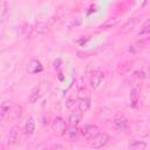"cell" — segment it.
<instances>
[{
  "mask_svg": "<svg viewBox=\"0 0 150 150\" xmlns=\"http://www.w3.org/2000/svg\"><path fill=\"white\" fill-rule=\"evenodd\" d=\"M27 71L29 74H35V73H40L42 71V64L40 61L38 60H32L28 66H27Z\"/></svg>",
  "mask_w": 150,
  "mask_h": 150,
  "instance_id": "52a82bcc",
  "label": "cell"
},
{
  "mask_svg": "<svg viewBox=\"0 0 150 150\" xmlns=\"http://www.w3.org/2000/svg\"><path fill=\"white\" fill-rule=\"evenodd\" d=\"M77 105L81 112H86L90 107V94L86 88H80L79 90V101Z\"/></svg>",
  "mask_w": 150,
  "mask_h": 150,
  "instance_id": "6da1fadb",
  "label": "cell"
},
{
  "mask_svg": "<svg viewBox=\"0 0 150 150\" xmlns=\"http://www.w3.org/2000/svg\"><path fill=\"white\" fill-rule=\"evenodd\" d=\"M74 103H75V102H73L71 98H69V100L67 101V107L70 108V109H73V108H74Z\"/></svg>",
  "mask_w": 150,
  "mask_h": 150,
  "instance_id": "7402d4cb",
  "label": "cell"
},
{
  "mask_svg": "<svg viewBox=\"0 0 150 150\" xmlns=\"http://www.w3.org/2000/svg\"><path fill=\"white\" fill-rule=\"evenodd\" d=\"M139 35H144V34H150V20H148L143 26H142V29L139 30L138 33Z\"/></svg>",
  "mask_w": 150,
  "mask_h": 150,
  "instance_id": "ffe728a7",
  "label": "cell"
},
{
  "mask_svg": "<svg viewBox=\"0 0 150 150\" xmlns=\"http://www.w3.org/2000/svg\"><path fill=\"white\" fill-rule=\"evenodd\" d=\"M9 112V102L8 101H4L0 105V120L4 121L6 115Z\"/></svg>",
  "mask_w": 150,
  "mask_h": 150,
  "instance_id": "5bb4252c",
  "label": "cell"
},
{
  "mask_svg": "<svg viewBox=\"0 0 150 150\" xmlns=\"http://www.w3.org/2000/svg\"><path fill=\"white\" fill-rule=\"evenodd\" d=\"M47 25L45 22H38L34 27H33V30H34V34H42L45 32H47Z\"/></svg>",
  "mask_w": 150,
  "mask_h": 150,
  "instance_id": "ac0fdd59",
  "label": "cell"
},
{
  "mask_svg": "<svg viewBox=\"0 0 150 150\" xmlns=\"http://www.w3.org/2000/svg\"><path fill=\"white\" fill-rule=\"evenodd\" d=\"M79 134H80L79 128H77L76 125H74V124H70V125H68V127L64 129V131L62 132V136H63V138H66L67 141L73 142V141L76 139V137L79 136Z\"/></svg>",
  "mask_w": 150,
  "mask_h": 150,
  "instance_id": "3957f363",
  "label": "cell"
},
{
  "mask_svg": "<svg viewBox=\"0 0 150 150\" xmlns=\"http://www.w3.org/2000/svg\"><path fill=\"white\" fill-rule=\"evenodd\" d=\"M81 121V112H77V111H74L69 115V118H68V122L69 124H74V125H77Z\"/></svg>",
  "mask_w": 150,
  "mask_h": 150,
  "instance_id": "9a60e30c",
  "label": "cell"
},
{
  "mask_svg": "<svg viewBox=\"0 0 150 150\" xmlns=\"http://www.w3.org/2000/svg\"><path fill=\"white\" fill-rule=\"evenodd\" d=\"M66 128H67L66 122H64L61 117H56V118L54 120V122H53V130H54L55 132L62 135V132L64 131Z\"/></svg>",
  "mask_w": 150,
  "mask_h": 150,
  "instance_id": "ba28073f",
  "label": "cell"
},
{
  "mask_svg": "<svg viewBox=\"0 0 150 150\" xmlns=\"http://www.w3.org/2000/svg\"><path fill=\"white\" fill-rule=\"evenodd\" d=\"M13 110H14V112L12 114L13 115V117H20L21 116V111H22V109H21V107H14L13 108Z\"/></svg>",
  "mask_w": 150,
  "mask_h": 150,
  "instance_id": "44dd1931",
  "label": "cell"
},
{
  "mask_svg": "<svg viewBox=\"0 0 150 150\" xmlns=\"http://www.w3.org/2000/svg\"><path fill=\"white\" fill-rule=\"evenodd\" d=\"M143 48H144V42L143 41H136V42H134V43H131L129 46L128 50L131 54H138L139 52L143 50Z\"/></svg>",
  "mask_w": 150,
  "mask_h": 150,
  "instance_id": "30bf717a",
  "label": "cell"
},
{
  "mask_svg": "<svg viewBox=\"0 0 150 150\" xmlns=\"http://www.w3.org/2000/svg\"><path fill=\"white\" fill-rule=\"evenodd\" d=\"M40 96H41V94H40V88H38V87H35L32 91H30V94H29V103H35L39 98H40Z\"/></svg>",
  "mask_w": 150,
  "mask_h": 150,
  "instance_id": "2e32d148",
  "label": "cell"
},
{
  "mask_svg": "<svg viewBox=\"0 0 150 150\" xmlns=\"http://www.w3.org/2000/svg\"><path fill=\"white\" fill-rule=\"evenodd\" d=\"M34 131H35V122H34L33 118H28L26 121V124H25V128H23V132H25V135L29 136Z\"/></svg>",
  "mask_w": 150,
  "mask_h": 150,
  "instance_id": "4fadbf2b",
  "label": "cell"
},
{
  "mask_svg": "<svg viewBox=\"0 0 150 150\" xmlns=\"http://www.w3.org/2000/svg\"><path fill=\"white\" fill-rule=\"evenodd\" d=\"M19 134H20V129L19 127H13L9 132H8V136H7V144L8 145H12V144H15L18 138H19Z\"/></svg>",
  "mask_w": 150,
  "mask_h": 150,
  "instance_id": "8992f818",
  "label": "cell"
},
{
  "mask_svg": "<svg viewBox=\"0 0 150 150\" xmlns=\"http://www.w3.org/2000/svg\"><path fill=\"white\" fill-rule=\"evenodd\" d=\"M81 135L87 139V141H93L95 137L98 136L100 134V129L96 125H91V124H87L84 125L81 130H80Z\"/></svg>",
  "mask_w": 150,
  "mask_h": 150,
  "instance_id": "7a4b0ae2",
  "label": "cell"
},
{
  "mask_svg": "<svg viewBox=\"0 0 150 150\" xmlns=\"http://www.w3.org/2000/svg\"><path fill=\"white\" fill-rule=\"evenodd\" d=\"M112 124H114L115 129H117L118 131H125L128 129V122L124 117H116L112 121Z\"/></svg>",
  "mask_w": 150,
  "mask_h": 150,
  "instance_id": "9c48e42d",
  "label": "cell"
},
{
  "mask_svg": "<svg viewBox=\"0 0 150 150\" xmlns=\"http://www.w3.org/2000/svg\"><path fill=\"white\" fill-rule=\"evenodd\" d=\"M120 21V19L118 18H111V19H109V20H107L100 28L101 29H108V28H111V27H114L117 22Z\"/></svg>",
  "mask_w": 150,
  "mask_h": 150,
  "instance_id": "d6986e66",
  "label": "cell"
},
{
  "mask_svg": "<svg viewBox=\"0 0 150 150\" xmlns=\"http://www.w3.org/2000/svg\"><path fill=\"white\" fill-rule=\"evenodd\" d=\"M128 148L131 149V150H143V149L146 148V143H145L144 141H137V139H134V141L129 142Z\"/></svg>",
  "mask_w": 150,
  "mask_h": 150,
  "instance_id": "8fae6325",
  "label": "cell"
},
{
  "mask_svg": "<svg viewBox=\"0 0 150 150\" xmlns=\"http://www.w3.org/2000/svg\"><path fill=\"white\" fill-rule=\"evenodd\" d=\"M137 22H138V19H137V18L129 20V21H128V22L124 25V27H123L122 32H123V33H128V32L132 30V29H134V27L136 26V23H137Z\"/></svg>",
  "mask_w": 150,
  "mask_h": 150,
  "instance_id": "e0dca14e",
  "label": "cell"
},
{
  "mask_svg": "<svg viewBox=\"0 0 150 150\" xmlns=\"http://www.w3.org/2000/svg\"><path fill=\"white\" fill-rule=\"evenodd\" d=\"M109 142V135L108 134H98L97 137H95L91 143H90V148H94V149H100V148H103L108 144Z\"/></svg>",
  "mask_w": 150,
  "mask_h": 150,
  "instance_id": "277c9868",
  "label": "cell"
},
{
  "mask_svg": "<svg viewBox=\"0 0 150 150\" xmlns=\"http://www.w3.org/2000/svg\"><path fill=\"white\" fill-rule=\"evenodd\" d=\"M103 80H104V73L101 71V70H96V71H94V73L91 74V77H90V86H91L93 88H98Z\"/></svg>",
  "mask_w": 150,
  "mask_h": 150,
  "instance_id": "5b68a950",
  "label": "cell"
},
{
  "mask_svg": "<svg viewBox=\"0 0 150 150\" xmlns=\"http://www.w3.org/2000/svg\"><path fill=\"white\" fill-rule=\"evenodd\" d=\"M138 100H139V91L137 88H132L130 90V105L132 108H136Z\"/></svg>",
  "mask_w": 150,
  "mask_h": 150,
  "instance_id": "7c38bea8",
  "label": "cell"
}]
</instances>
